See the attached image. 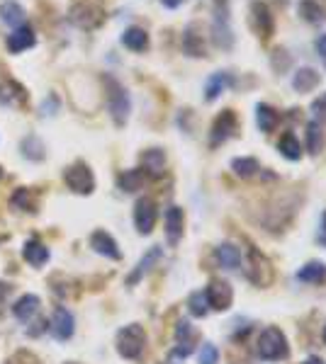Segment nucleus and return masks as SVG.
<instances>
[{
	"mask_svg": "<svg viewBox=\"0 0 326 364\" xmlns=\"http://www.w3.org/2000/svg\"><path fill=\"white\" fill-rule=\"evenodd\" d=\"M66 364H76V362H66Z\"/></svg>",
	"mask_w": 326,
	"mask_h": 364,
	"instance_id": "obj_46",
	"label": "nucleus"
},
{
	"mask_svg": "<svg viewBox=\"0 0 326 364\" xmlns=\"http://www.w3.org/2000/svg\"><path fill=\"white\" fill-rule=\"evenodd\" d=\"M122 44L129 49V51H136V54L146 51V49H149L146 30H141V27H127L124 35H122Z\"/></svg>",
	"mask_w": 326,
	"mask_h": 364,
	"instance_id": "obj_23",
	"label": "nucleus"
},
{
	"mask_svg": "<svg viewBox=\"0 0 326 364\" xmlns=\"http://www.w3.org/2000/svg\"><path fill=\"white\" fill-rule=\"evenodd\" d=\"M105 20V13L100 5L95 3H78L71 8V22L81 30H95L100 27Z\"/></svg>",
	"mask_w": 326,
	"mask_h": 364,
	"instance_id": "obj_5",
	"label": "nucleus"
},
{
	"mask_svg": "<svg viewBox=\"0 0 326 364\" xmlns=\"http://www.w3.org/2000/svg\"><path fill=\"white\" fill-rule=\"evenodd\" d=\"M37 44V35L32 27L22 25L18 30H13V35L8 37V42H5V47H8L10 54H22L27 51V49H32Z\"/></svg>",
	"mask_w": 326,
	"mask_h": 364,
	"instance_id": "obj_13",
	"label": "nucleus"
},
{
	"mask_svg": "<svg viewBox=\"0 0 326 364\" xmlns=\"http://www.w3.org/2000/svg\"><path fill=\"white\" fill-rule=\"evenodd\" d=\"M258 357L265 362H275V360H285L287 357V340L285 335L280 333L278 328H265L261 335H258Z\"/></svg>",
	"mask_w": 326,
	"mask_h": 364,
	"instance_id": "obj_2",
	"label": "nucleus"
},
{
	"mask_svg": "<svg viewBox=\"0 0 326 364\" xmlns=\"http://www.w3.org/2000/svg\"><path fill=\"white\" fill-rule=\"evenodd\" d=\"M91 243H93V248H95V253L110 257V260H120V257H122L117 243L112 241V236L110 233H105V231H95V233L91 236Z\"/></svg>",
	"mask_w": 326,
	"mask_h": 364,
	"instance_id": "obj_16",
	"label": "nucleus"
},
{
	"mask_svg": "<svg viewBox=\"0 0 326 364\" xmlns=\"http://www.w3.org/2000/svg\"><path fill=\"white\" fill-rule=\"evenodd\" d=\"M0 178H3V168H0Z\"/></svg>",
	"mask_w": 326,
	"mask_h": 364,
	"instance_id": "obj_45",
	"label": "nucleus"
},
{
	"mask_svg": "<svg viewBox=\"0 0 326 364\" xmlns=\"http://www.w3.org/2000/svg\"><path fill=\"white\" fill-rule=\"evenodd\" d=\"M312 109H314V114H317L319 119H326V95H322L319 100H314Z\"/></svg>",
	"mask_w": 326,
	"mask_h": 364,
	"instance_id": "obj_38",
	"label": "nucleus"
},
{
	"mask_svg": "<svg viewBox=\"0 0 326 364\" xmlns=\"http://www.w3.org/2000/svg\"><path fill=\"white\" fill-rule=\"evenodd\" d=\"M64 180H66V185H69V190H74L76 195H91V192L95 190L93 170L83 161H76L74 165H69L64 173Z\"/></svg>",
	"mask_w": 326,
	"mask_h": 364,
	"instance_id": "obj_4",
	"label": "nucleus"
},
{
	"mask_svg": "<svg viewBox=\"0 0 326 364\" xmlns=\"http://www.w3.org/2000/svg\"><path fill=\"white\" fill-rule=\"evenodd\" d=\"M297 13H300V18L309 22V25H324L326 22V10L319 0H300Z\"/></svg>",
	"mask_w": 326,
	"mask_h": 364,
	"instance_id": "obj_20",
	"label": "nucleus"
},
{
	"mask_svg": "<svg viewBox=\"0 0 326 364\" xmlns=\"http://www.w3.org/2000/svg\"><path fill=\"white\" fill-rule=\"evenodd\" d=\"M324 146V134H322V126H319V121H309L307 124V148L312 156H317L319 151H322Z\"/></svg>",
	"mask_w": 326,
	"mask_h": 364,
	"instance_id": "obj_31",
	"label": "nucleus"
},
{
	"mask_svg": "<svg viewBox=\"0 0 326 364\" xmlns=\"http://www.w3.org/2000/svg\"><path fill=\"white\" fill-rule=\"evenodd\" d=\"M49 330H52V335L57 340H69L76 330L74 316H71L64 306H57V311H54V316H52V323H49Z\"/></svg>",
	"mask_w": 326,
	"mask_h": 364,
	"instance_id": "obj_12",
	"label": "nucleus"
},
{
	"mask_svg": "<svg viewBox=\"0 0 326 364\" xmlns=\"http://www.w3.org/2000/svg\"><path fill=\"white\" fill-rule=\"evenodd\" d=\"M314 47H317V51H319V56L322 59H326V35H322L317 40V44H314Z\"/></svg>",
	"mask_w": 326,
	"mask_h": 364,
	"instance_id": "obj_40",
	"label": "nucleus"
},
{
	"mask_svg": "<svg viewBox=\"0 0 326 364\" xmlns=\"http://www.w3.org/2000/svg\"><path fill=\"white\" fill-rule=\"evenodd\" d=\"M204 294H207L209 308H214V311H226L234 301V291L226 282H212L204 289Z\"/></svg>",
	"mask_w": 326,
	"mask_h": 364,
	"instance_id": "obj_11",
	"label": "nucleus"
},
{
	"mask_svg": "<svg viewBox=\"0 0 326 364\" xmlns=\"http://www.w3.org/2000/svg\"><path fill=\"white\" fill-rule=\"evenodd\" d=\"M214 257H217L219 267H224V269H236V267H241V262H244L241 250L236 245H231V243H222V245L214 250Z\"/></svg>",
	"mask_w": 326,
	"mask_h": 364,
	"instance_id": "obj_18",
	"label": "nucleus"
},
{
	"mask_svg": "<svg viewBox=\"0 0 326 364\" xmlns=\"http://www.w3.org/2000/svg\"><path fill=\"white\" fill-rule=\"evenodd\" d=\"M0 20L13 30H18V27L25 25V8L15 0H3L0 3Z\"/></svg>",
	"mask_w": 326,
	"mask_h": 364,
	"instance_id": "obj_21",
	"label": "nucleus"
},
{
	"mask_svg": "<svg viewBox=\"0 0 326 364\" xmlns=\"http://www.w3.org/2000/svg\"><path fill=\"white\" fill-rule=\"evenodd\" d=\"M10 291H13V286L5 284V282H0V303H5V299L10 296Z\"/></svg>",
	"mask_w": 326,
	"mask_h": 364,
	"instance_id": "obj_41",
	"label": "nucleus"
},
{
	"mask_svg": "<svg viewBox=\"0 0 326 364\" xmlns=\"http://www.w3.org/2000/svg\"><path fill=\"white\" fill-rule=\"evenodd\" d=\"M234 83V78H231V73H226V71H219V73H212L207 78V85H204V100L212 102L217 100L219 95L226 90V87Z\"/></svg>",
	"mask_w": 326,
	"mask_h": 364,
	"instance_id": "obj_17",
	"label": "nucleus"
},
{
	"mask_svg": "<svg viewBox=\"0 0 326 364\" xmlns=\"http://www.w3.org/2000/svg\"><path fill=\"white\" fill-rule=\"evenodd\" d=\"M248 13H251L253 32H256L263 42H268L270 37H273V32H275V20H273V15H270L268 5L261 3V0H253L251 8H248Z\"/></svg>",
	"mask_w": 326,
	"mask_h": 364,
	"instance_id": "obj_6",
	"label": "nucleus"
},
{
	"mask_svg": "<svg viewBox=\"0 0 326 364\" xmlns=\"http://www.w3.org/2000/svg\"><path fill=\"white\" fill-rule=\"evenodd\" d=\"M278 151L283 153V156L287 158V161H300L302 158V146H300V141H297V136L295 134H283L280 136V141H278Z\"/></svg>",
	"mask_w": 326,
	"mask_h": 364,
	"instance_id": "obj_29",
	"label": "nucleus"
},
{
	"mask_svg": "<svg viewBox=\"0 0 326 364\" xmlns=\"http://www.w3.org/2000/svg\"><path fill=\"white\" fill-rule=\"evenodd\" d=\"M183 224H185V217H183V209L180 207H170L165 212V238H168L170 245L180 241L183 236Z\"/></svg>",
	"mask_w": 326,
	"mask_h": 364,
	"instance_id": "obj_15",
	"label": "nucleus"
},
{
	"mask_svg": "<svg viewBox=\"0 0 326 364\" xmlns=\"http://www.w3.org/2000/svg\"><path fill=\"white\" fill-rule=\"evenodd\" d=\"M319 85V73L314 68H300L295 75H292V87L297 92H309Z\"/></svg>",
	"mask_w": 326,
	"mask_h": 364,
	"instance_id": "obj_25",
	"label": "nucleus"
},
{
	"mask_svg": "<svg viewBox=\"0 0 326 364\" xmlns=\"http://www.w3.org/2000/svg\"><path fill=\"white\" fill-rule=\"evenodd\" d=\"M158 260H161V248H151V250H149L146 255H144V260L139 262V267H136L134 272H132L129 277H127V284L132 286L134 282H139L144 274H146L149 269H151V265H156Z\"/></svg>",
	"mask_w": 326,
	"mask_h": 364,
	"instance_id": "obj_27",
	"label": "nucleus"
},
{
	"mask_svg": "<svg viewBox=\"0 0 326 364\" xmlns=\"http://www.w3.org/2000/svg\"><path fill=\"white\" fill-rule=\"evenodd\" d=\"M324 343H326V328H324Z\"/></svg>",
	"mask_w": 326,
	"mask_h": 364,
	"instance_id": "obj_44",
	"label": "nucleus"
},
{
	"mask_svg": "<svg viewBox=\"0 0 326 364\" xmlns=\"http://www.w3.org/2000/svg\"><path fill=\"white\" fill-rule=\"evenodd\" d=\"M22 255H25V260L30 265H35V267H40V265L49 260V250L42 241H27L25 248H22Z\"/></svg>",
	"mask_w": 326,
	"mask_h": 364,
	"instance_id": "obj_24",
	"label": "nucleus"
},
{
	"mask_svg": "<svg viewBox=\"0 0 326 364\" xmlns=\"http://www.w3.org/2000/svg\"><path fill=\"white\" fill-rule=\"evenodd\" d=\"M183 51L192 59H200L204 56V40H202V32L200 25H187L183 32Z\"/></svg>",
	"mask_w": 326,
	"mask_h": 364,
	"instance_id": "obj_14",
	"label": "nucleus"
},
{
	"mask_svg": "<svg viewBox=\"0 0 326 364\" xmlns=\"http://www.w3.org/2000/svg\"><path fill=\"white\" fill-rule=\"evenodd\" d=\"M103 85H105V95H107V109L110 114H112L115 124L124 126V121L129 119V112H132L129 92L124 90L122 83L107 73L103 75Z\"/></svg>",
	"mask_w": 326,
	"mask_h": 364,
	"instance_id": "obj_1",
	"label": "nucleus"
},
{
	"mask_svg": "<svg viewBox=\"0 0 326 364\" xmlns=\"http://www.w3.org/2000/svg\"><path fill=\"white\" fill-rule=\"evenodd\" d=\"M212 40L219 49H224V51H229V49L234 47V32H231L229 27V15H226V10H217V15H214Z\"/></svg>",
	"mask_w": 326,
	"mask_h": 364,
	"instance_id": "obj_10",
	"label": "nucleus"
},
{
	"mask_svg": "<svg viewBox=\"0 0 326 364\" xmlns=\"http://www.w3.org/2000/svg\"><path fill=\"white\" fill-rule=\"evenodd\" d=\"M236 126H239V119H236V114L231 112V109H224V112L219 114V117L214 119V124H212V134H209V146L217 148V146H222L224 141H229L231 136H234Z\"/></svg>",
	"mask_w": 326,
	"mask_h": 364,
	"instance_id": "obj_7",
	"label": "nucleus"
},
{
	"mask_svg": "<svg viewBox=\"0 0 326 364\" xmlns=\"http://www.w3.org/2000/svg\"><path fill=\"white\" fill-rule=\"evenodd\" d=\"M231 170H234L239 178H253V175L261 170V165H258L256 158H234V161H231Z\"/></svg>",
	"mask_w": 326,
	"mask_h": 364,
	"instance_id": "obj_32",
	"label": "nucleus"
},
{
	"mask_svg": "<svg viewBox=\"0 0 326 364\" xmlns=\"http://www.w3.org/2000/svg\"><path fill=\"white\" fill-rule=\"evenodd\" d=\"M144 345H146V333H144L141 325L136 323L124 325L117 333V352L124 360H136V357H141Z\"/></svg>",
	"mask_w": 326,
	"mask_h": 364,
	"instance_id": "obj_3",
	"label": "nucleus"
},
{
	"mask_svg": "<svg viewBox=\"0 0 326 364\" xmlns=\"http://www.w3.org/2000/svg\"><path fill=\"white\" fill-rule=\"evenodd\" d=\"M117 182H120V187H122L124 192L139 190V187L144 185V170H124V173L117 178Z\"/></svg>",
	"mask_w": 326,
	"mask_h": 364,
	"instance_id": "obj_34",
	"label": "nucleus"
},
{
	"mask_svg": "<svg viewBox=\"0 0 326 364\" xmlns=\"http://www.w3.org/2000/svg\"><path fill=\"white\" fill-rule=\"evenodd\" d=\"M134 224H136V231L144 236H149L153 231V224H156V204L149 197H141L134 207Z\"/></svg>",
	"mask_w": 326,
	"mask_h": 364,
	"instance_id": "obj_8",
	"label": "nucleus"
},
{
	"mask_svg": "<svg viewBox=\"0 0 326 364\" xmlns=\"http://www.w3.org/2000/svg\"><path fill=\"white\" fill-rule=\"evenodd\" d=\"M40 306H42V303H40V296L25 294V296H22V299L13 306V313H15V318H18V321L30 323L32 318H35L37 313H40Z\"/></svg>",
	"mask_w": 326,
	"mask_h": 364,
	"instance_id": "obj_19",
	"label": "nucleus"
},
{
	"mask_svg": "<svg viewBox=\"0 0 326 364\" xmlns=\"http://www.w3.org/2000/svg\"><path fill=\"white\" fill-rule=\"evenodd\" d=\"M187 308H190V313H192V316H197V318L207 316V313H209L207 294H204V291H195V294L187 299Z\"/></svg>",
	"mask_w": 326,
	"mask_h": 364,
	"instance_id": "obj_35",
	"label": "nucleus"
},
{
	"mask_svg": "<svg viewBox=\"0 0 326 364\" xmlns=\"http://www.w3.org/2000/svg\"><path fill=\"white\" fill-rule=\"evenodd\" d=\"M297 279H300V282H309V284L326 282V265L324 262H307L305 267L297 272Z\"/></svg>",
	"mask_w": 326,
	"mask_h": 364,
	"instance_id": "obj_28",
	"label": "nucleus"
},
{
	"mask_svg": "<svg viewBox=\"0 0 326 364\" xmlns=\"http://www.w3.org/2000/svg\"><path fill=\"white\" fill-rule=\"evenodd\" d=\"M305 364H324V362L319 360V357H309V360H307Z\"/></svg>",
	"mask_w": 326,
	"mask_h": 364,
	"instance_id": "obj_43",
	"label": "nucleus"
},
{
	"mask_svg": "<svg viewBox=\"0 0 326 364\" xmlns=\"http://www.w3.org/2000/svg\"><path fill=\"white\" fill-rule=\"evenodd\" d=\"M22 156L30 158V161H44V143L37 139V136H27L20 143Z\"/></svg>",
	"mask_w": 326,
	"mask_h": 364,
	"instance_id": "obj_30",
	"label": "nucleus"
},
{
	"mask_svg": "<svg viewBox=\"0 0 326 364\" xmlns=\"http://www.w3.org/2000/svg\"><path fill=\"white\" fill-rule=\"evenodd\" d=\"M219 362V350L214 345L204 343L200 350V364H217Z\"/></svg>",
	"mask_w": 326,
	"mask_h": 364,
	"instance_id": "obj_36",
	"label": "nucleus"
},
{
	"mask_svg": "<svg viewBox=\"0 0 326 364\" xmlns=\"http://www.w3.org/2000/svg\"><path fill=\"white\" fill-rule=\"evenodd\" d=\"M256 121H258V129H261L263 134H270V131L278 126L280 114L275 112L270 104H258V107H256Z\"/></svg>",
	"mask_w": 326,
	"mask_h": 364,
	"instance_id": "obj_26",
	"label": "nucleus"
},
{
	"mask_svg": "<svg viewBox=\"0 0 326 364\" xmlns=\"http://www.w3.org/2000/svg\"><path fill=\"white\" fill-rule=\"evenodd\" d=\"M141 168H144V173L158 178L165 168V156H163L161 148H149V151H144L141 153Z\"/></svg>",
	"mask_w": 326,
	"mask_h": 364,
	"instance_id": "obj_22",
	"label": "nucleus"
},
{
	"mask_svg": "<svg viewBox=\"0 0 326 364\" xmlns=\"http://www.w3.org/2000/svg\"><path fill=\"white\" fill-rule=\"evenodd\" d=\"M57 109H59V100H57V97H54V95L49 97V100L42 104V112L47 114V117H49V114H54V112H57Z\"/></svg>",
	"mask_w": 326,
	"mask_h": 364,
	"instance_id": "obj_39",
	"label": "nucleus"
},
{
	"mask_svg": "<svg viewBox=\"0 0 326 364\" xmlns=\"http://www.w3.org/2000/svg\"><path fill=\"white\" fill-rule=\"evenodd\" d=\"M163 3V8H170V10H175V8H180V5L185 3V0H161Z\"/></svg>",
	"mask_w": 326,
	"mask_h": 364,
	"instance_id": "obj_42",
	"label": "nucleus"
},
{
	"mask_svg": "<svg viewBox=\"0 0 326 364\" xmlns=\"http://www.w3.org/2000/svg\"><path fill=\"white\" fill-rule=\"evenodd\" d=\"M290 66V54L285 49H275L273 51V68L275 71H285Z\"/></svg>",
	"mask_w": 326,
	"mask_h": 364,
	"instance_id": "obj_37",
	"label": "nucleus"
},
{
	"mask_svg": "<svg viewBox=\"0 0 326 364\" xmlns=\"http://www.w3.org/2000/svg\"><path fill=\"white\" fill-rule=\"evenodd\" d=\"M10 207L13 209H25V212H37L35 209V195L27 187H20L13 197H10Z\"/></svg>",
	"mask_w": 326,
	"mask_h": 364,
	"instance_id": "obj_33",
	"label": "nucleus"
},
{
	"mask_svg": "<svg viewBox=\"0 0 326 364\" xmlns=\"http://www.w3.org/2000/svg\"><path fill=\"white\" fill-rule=\"evenodd\" d=\"M0 104H5V107H25L27 104L25 85H20L13 78L0 80Z\"/></svg>",
	"mask_w": 326,
	"mask_h": 364,
	"instance_id": "obj_9",
	"label": "nucleus"
}]
</instances>
